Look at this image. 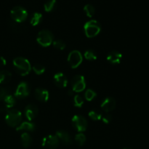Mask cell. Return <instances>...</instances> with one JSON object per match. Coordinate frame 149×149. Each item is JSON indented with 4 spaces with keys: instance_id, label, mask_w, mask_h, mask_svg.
<instances>
[{
    "instance_id": "obj_21",
    "label": "cell",
    "mask_w": 149,
    "mask_h": 149,
    "mask_svg": "<svg viewBox=\"0 0 149 149\" xmlns=\"http://www.w3.org/2000/svg\"><path fill=\"white\" fill-rule=\"evenodd\" d=\"M42 20V15L40 13H34L31 17L30 23L33 26H36L39 25Z\"/></svg>"
},
{
    "instance_id": "obj_6",
    "label": "cell",
    "mask_w": 149,
    "mask_h": 149,
    "mask_svg": "<svg viewBox=\"0 0 149 149\" xmlns=\"http://www.w3.org/2000/svg\"><path fill=\"white\" fill-rule=\"evenodd\" d=\"M74 129L79 132H83L87 128V121L85 118L80 115H74L71 119Z\"/></svg>"
},
{
    "instance_id": "obj_25",
    "label": "cell",
    "mask_w": 149,
    "mask_h": 149,
    "mask_svg": "<svg viewBox=\"0 0 149 149\" xmlns=\"http://www.w3.org/2000/svg\"><path fill=\"white\" fill-rule=\"evenodd\" d=\"M75 141L77 143V144L79 146H81L84 144V143L86 142V136L84 135V134L79 132L77 135H76L75 136Z\"/></svg>"
},
{
    "instance_id": "obj_29",
    "label": "cell",
    "mask_w": 149,
    "mask_h": 149,
    "mask_svg": "<svg viewBox=\"0 0 149 149\" xmlns=\"http://www.w3.org/2000/svg\"><path fill=\"white\" fill-rule=\"evenodd\" d=\"M84 104V99L79 95H76L74 97V105L77 108L82 107Z\"/></svg>"
},
{
    "instance_id": "obj_35",
    "label": "cell",
    "mask_w": 149,
    "mask_h": 149,
    "mask_svg": "<svg viewBox=\"0 0 149 149\" xmlns=\"http://www.w3.org/2000/svg\"><path fill=\"white\" fill-rule=\"evenodd\" d=\"M74 92L72 90H69V91L68 92V95L71 96V95H74Z\"/></svg>"
},
{
    "instance_id": "obj_3",
    "label": "cell",
    "mask_w": 149,
    "mask_h": 149,
    "mask_svg": "<svg viewBox=\"0 0 149 149\" xmlns=\"http://www.w3.org/2000/svg\"><path fill=\"white\" fill-rule=\"evenodd\" d=\"M84 33L88 38H93L97 36L101 31V25L95 20L87 21L84 26Z\"/></svg>"
},
{
    "instance_id": "obj_1",
    "label": "cell",
    "mask_w": 149,
    "mask_h": 149,
    "mask_svg": "<svg viewBox=\"0 0 149 149\" xmlns=\"http://www.w3.org/2000/svg\"><path fill=\"white\" fill-rule=\"evenodd\" d=\"M13 67L15 72L23 77L28 75L31 70L30 62L22 57H17L13 60Z\"/></svg>"
},
{
    "instance_id": "obj_32",
    "label": "cell",
    "mask_w": 149,
    "mask_h": 149,
    "mask_svg": "<svg viewBox=\"0 0 149 149\" xmlns=\"http://www.w3.org/2000/svg\"><path fill=\"white\" fill-rule=\"evenodd\" d=\"M10 26H11L12 29H13V30H15V32H23V26H21L19 23H16V22L13 21L12 22Z\"/></svg>"
},
{
    "instance_id": "obj_34",
    "label": "cell",
    "mask_w": 149,
    "mask_h": 149,
    "mask_svg": "<svg viewBox=\"0 0 149 149\" xmlns=\"http://www.w3.org/2000/svg\"><path fill=\"white\" fill-rule=\"evenodd\" d=\"M6 65V60L3 57L0 56V68H2L3 66Z\"/></svg>"
},
{
    "instance_id": "obj_8",
    "label": "cell",
    "mask_w": 149,
    "mask_h": 149,
    "mask_svg": "<svg viewBox=\"0 0 149 149\" xmlns=\"http://www.w3.org/2000/svg\"><path fill=\"white\" fill-rule=\"evenodd\" d=\"M82 55L78 50L71 51L68 56V62L71 68H76L80 65L82 62Z\"/></svg>"
},
{
    "instance_id": "obj_5",
    "label": "cell",
    "mask_w": 149,
    "mask_h": 149,
    "mask_svg": "<svg viewBox=\"0 0 149 149\" xmlns=\"http://www.w3.org/2000/svg\"><path fill=\"white\" fill-rule=\"evenodd\" d=\"M10 15L13 21L20 23L26 20L28 17V12L21 6H15L10 11Z\"/></svg>"
},
{
    "instance_id": "obj_12",
    "label": "cell",
    "mask_w": 149,
    "mask_h": 149,
    "mask_svg": "<svg viewBox=\"0 0 149 149\" xmlns=\"http://www.w3.org/2000/svg\"><path fill=\"white\" fill-rule=\"evenodd\" d=\"M116 102L113 97H107L104 99L103 102H102L100 107L101 109L104 111L105 112L108 113L109 111H111L113 109L116 108Z\"/></svg>"
},
{
    "instance_id": "obj_18",
    "label": "cell",
    "mask_w": 149,
    "mask_h": 149,
    "mask_svg": "<svg viewBox=\"0 0 149 149\" xmlns=\"http://www.w3.org/2000/svg\"><path fill=\"white\" fill-rule=\"evenodd\" d=\"M12 79V74L7 70L0 71V84H5L10 82Z\"/></svg>"
},
{
    "instance_id": "obj_20",
    "label": "cell",
    "mask_w": 149,
    "mask_h": 149,
    "mask_svg": "<svg viewBox=\"0 0 149 149\" xmlns=\"http://www.w3.org/2000/svg\"><path fill=\"white\" fill-rule=\"evenodd\" d=\"M3 101H4V104H5V107L7 109H11L16 104V97H15V95L10 94L7 96H6V97L4 99Z\"/></svg>"
},
{
    "instance_id": "obj_27",
    "label": "cell",
    "mask_w": 149,
    "mask_h": 149,
    "mask_svg": "<svg viewBox=\"0 0 149 149\" xmlns=\"http://www.w3.org/2000/svg\"><path fill=\"white\" fill-rule=\"evenodd\" d=\"M96 96H97V93L91 89H88L86 90L85 94H84V97L87 101H92Z\"/></svg>"
},
{
    "instance_id": "obj_33",
    "label": "cell",
    "mask_w": 149,
    "mask_h": 149,
    "mask_svg": "<svg viewBox=\"0 0 149 149\" xmlns=\"http://www.w3.org/2000/svg\"><path fill=\"white\" fill-rule=\"evenodd\" d=\"M101 120L104 124H109L112 120L111 115H110V114L102 115Z\"/></svg>"
},
{
    "instance_id": "obj_28",
    "label": "cell",
    "mask_w": 149,
    "mask_h": 149,
    "mask_svg": "<svg viewBox=\"0 0 149 149\" xmlns=\"http://www.w3.org/2000/svg\"><path fill=\"white\" fill-rule=\"evenodd\" d=\"M88 116L92 120L98 121L101 120L102 113H100L98 111H90L88 113Z\"/></svg>"
},
{
    "instance_id": "obj_36",
    "label": "cell",
    "mask_w": 149,
    "mask_h": 149,
    "mask_svg": "<svg viewBox=\"0 0 149 149\" xmlns=\"http://www.w3.org/2000/svg\"><path fill=\"white\" fill-rule=\"evenodd\" d=\"M123 149H132V148H123Z\"/></svg>"
},
{
    "instance_id": "obj_9",
    "label": "cell",
    "mask_w": 149,
    "mask_h": 149,
    "mask_svg": "<svg viewBox=\"0 0 149 149\" xmlns=\"http://www.w3.org/2000/svg\"><path fill=\"white\" fill-rule=\"evenodd\" d=\"M59 144L60 141L56 135H47L42 141V147L45 149H56Z\"/></svg>"
},
{
    "instance_id": "obj_19",
    "label": "cell",
    "mask_w": 149,
    "mask_h": 149,
    "mask_svg": "<svg viewBox=\"0 0 149 149\" xmlns=\"http://www.w3.org/2000/svg\"><path fill=\"white\" fill-rule=\"evenodd\" d=\"M21 144L24 148H29L32 144V138L28 132H23L20 136Z\"/></svg>"
},
{
    "instance_id": "obj_14",
    "label": "cell",
    "mask_w": 149,
    "mask_h": 149,
    "mask_svg": "<svg viewBox=\"0 0 149 149\" xmlns=\"http://www.w3.org/2000/svg\"><path fill=\"white\" fill-rule=\"evenodd\" d=\"M53 81L55 85L59 88H65L68 84L67 77L63 73L59 72L55 74L53 77Z\"/></svg>"
},
{
    "instance_id": "obj_10",
    "label": "cell",
    "mask_w": 149,
    "mask_h": 149,
    "mask_svg": "<svg viewBox=\"0 0 149 149\" xmlns=\"http://www.w3.org/2000/svg\"><path fill=\"white\" fill-rule=\"evenodd\" d=\"M30 94V87L26 82H20L15 93V97L18 99H24Z\"/></svg>"
},
{
    "instance_id": "obj_22",
    "label": "cell",
    "mask_w": 149,
    "mask_h": 149,
    "mask_svg": "<svg viewBox=\"0 0 149 149\" xmlns=\"http://www.w3.org/2000/svg\"><path fill=\"white\" fill-rule=\"evenodd\" d=\"M84 56L87 61H95L97 59V55H96L95 52L93 49H88V50L85 51L84 54Z\"/></svg>"
},
{
    "instance_id": "obj_15",
    "label": "cell",
    "mask_w": 149,
    "mask_h": 149,
    "mask_svg": "<svg viewBox=\"0 0 149 149\" xmlns=\"http://www.w3.org/2000/svg\"><path fill=\"white\" fill-rule=\"evenodd\" d=\"M35 98L42 103H46L49 100V92L43 88H36L34 91Z\"/></svg>"
},
{
    "instance_id": "obj_17",
    "label": "cell",
    "mask_w": 149,
    "mask_h": 149,
    "mask_svg": "<svg viewBox=\"0 0 149 149\" xmlns=\"http://www.w3.org/2000/svg\"><path fill=\"white\" fill-rule=\"evenodd\" d=\"M122 58V55L116 50H113L108 55L107 61L111 64H119Z\"/></svg>"
},
{
    "instance_id": "obj_13",
    "label": "cell",
    "mask_w": 149,
    "mask_h": 149,
    "mask_svg": "<svg viewBox=\"0 0 149 149\" xmlns=\"http://www.w3.org/2000/svg\"><path fill=\"white\" fill-rule=\"evenodd\" d=\"M56 136L58 137L59 141H61L64 145L69 146L72 144V138L67 131L63 130H58L56 132Z\"/></svg>"
},
{
    "instance_id": "obj_7",
    "label": "cell",
    "mask_w": 149,
    "mask_h": 149,
    "mask_svg": "<svg viewBox=\"0 0 149 149\" xmlns=\"http://www.w3.org/2000/svg\"><path fill=\"white\" fill-rule=\"evenodd\" d=\"M71 87L74 93H81L84 91L86 87L84 77L81 75H77L73 77L71 80Z\"/></svg>"
},
{
    "instance_id": "obj_31",
    "label": "cell",
    "mask_w": 149,
    "mask_h": 149,
    "mask_svg": "<svg viewBox=\"0 0 149 149\" xmlns=\"http://www.w3.org/2000/svg\"><path fill=\"white\" fill-rule=\"evenodd\" d=\"M10 90L7 87H0V101L4 100L6 96L10 95Z\"/></svg>"
},
{
    "instance_id": "obj_30",
    "label": "cell",
    "mask_w": 149,
    "mask_h": 149,
    "mask_svg": "<svg viewBox=\"0 0 149 149\" xmlns=\"http://www.w3.org/2000/svg\"><path fill=\"white\" fill-rule=\"evenodd\" d=\"M53 47L57 49H59V50H63L65 48V43L61 39H56V40L54 41L53 42Z\"/></svg>"
},
{
    "instance_id": "obj_23",
    "label": "cell",
    "mask_w": 149,
    "mask_h": 149,
    "mask_svg": "<svg viewBox=\"0 0 149 149\" xmlns=\"http://www.w3.org/2000/svg\"><path fill=\"white\" fill-rule=\"evenodd\" d=\"M84 11L85 12L86 15H87L88 17H91L94 15L95 13V8L94 6L92 5V4H87L84 7Z\"/></svg>"
},
{
    "instance_id": "obj_24",
    "label": "cell",
    "mask_w": 149,
    "mask_h": 149,
    "mask_svg": "<svg viewBox=\"0 0 149 149\" xmlns=\"http://www.w3.org/2000/svg\"><path fill=\"white\" fill-rule=\"evenodd\" d=\"M56 0H48L45 3V10L46 12H51L56 6Z\"/></svg>"
},
{
    "instance_id": "obj_4",
    "label": "cell",
    "mask_w": 149,
    "mask_h": 149,
    "mask_svg": "<svg viewBox=\"0 0 149 149\" xmlns=\"http://www.w3.org/2000/svg\"><path fill=\"white\" fill-rule=\"evenodd\" d=\"M54 36L52 32L47 29H44L39 32L36 37V41L42 47H49L53 42Z\"/></svg>"
},
{
    "instance_id": "obj_16",
    "label": "cell",
    "mask_w": 149,
    "mask_h": 149,
    "mask_svg": "<svg viewBox=\"0 0 149 149\" xmlns=\"http://www.w3.org/2000/svg\"><path fill=\"white\" fill-rule=\"evenodd\" d=\"M35 128L36 126L33 123L29 122H23L22 123H20L18 126L16 127V130L17 132H20V131H23L25 132H33L35 130Z\"/></svg>"
},
{
    "instance_id": "obj_26",
    "label": "cell",
    "mask_w": 149,
    "mask_h": 149,
    "mask_svg": "<svg viewBox=\"0 0 149 149\" xmlns=\"http://www.w3.org/2000/svg\"><path fill=\"white\" fill-rule=\"evenodd\" d=\"M32 69H33V71H34L35 74H37V75H41V74L45 73L46 68H45V67L42 64L38 63V64H35V65L33 66V68H32Z\"/></svg>"
},
{
    "instance_id": "obj_2",
    "label": "cell",
    "mask_w": 149,
    "mask_h": 149,
    "mask_svg": "<svg viewBox=\"0 0 149 149\" xmlns=\"http://www.w3.org/2000/svg\"><path fill=\"white\" fill-rule=\"evenodd\" d=\"M22 120V113L17 109H10L5 113V122L11 127H17Z\"/></svg>"
},
{
    "instance_id": "obj_11",
    "label": "cell",
    "mask_w": 149,
    "mask_h": 149,
    "mask_svg": "<svg viewBox=\"0 0 149 149\" xmlns=\"http://www.w3.org/2000/svg\"><path fill=\"white\" fill-rule=\"evenodd\" d=\"M25 116L26 119L29 121H32L37 116L38 113H39V109L37 106L33 104H29L25 108Z\"/></svg>"
}]
</instances>
